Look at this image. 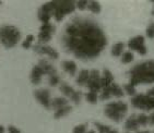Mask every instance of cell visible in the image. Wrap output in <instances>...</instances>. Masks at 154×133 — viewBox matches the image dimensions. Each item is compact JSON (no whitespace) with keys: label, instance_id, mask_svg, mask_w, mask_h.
<instances>
[{"label":"cell","instance_id":"35","mask_svg":"<svg viewBox=\"0 0 154 133\" xmlns=\"http://www.w3.org/2000/svg\"><path fill=\"white\" fill-rule=\"evenodd\" d=\"M8 132L9 133H21V131L18 128H15L14 125H9L8 127Z\"/></svg>","mask_w":154,"mask_h":133},{"label":"cell","instance_id":"5","mask_svg":"<svg viewBox=\"0 0 154 133\" xmlns=\"http://www.w3.org/2000/svg\"><path fill=\"white\" fill-rule=\"evenodd\" d=\"M54 9V18L57 22H61L66 15L75 11V1L72 0H55L51 1Z\"/></svg>","mask_w":154,"mask_h":133},{"label":"cell","instance_id":"30","mask_svg":"<svg viewBox=\"0 0 154 133\" xmlns=\"http://www.w3.org/2000/svg\"><path fill=\"white\" fill-rule=\"evenodd\" d=\"M34 39H35L34 35H33V34H29V35L25 37V39L22 41V47H23L24 49H30V48L32 47V44H33V41H34Z\"/></svg>","mask_w":154,"mask_h":133},{"label":"cell","instance_id":"16","mask_svg":"<svg viewBox=\"0 0 154 133\" xmlns=\"http://www.w3.org/2000/svg\"><path fill=\"white\" fill-rule=\"evenodd\" d=\"M112 83H114V75L108 69H104L103 73L101 74V87L102 89L109 86Z\"/></svg>","mask_w":154,"mask_h":133},{"label":"cell","instance_id":"8","mask_svg":"<svg viewBox=\"0 0 154 133\" xmlns=\"http://www.w3.org/2000/svg\"><path fill=\"white\" fill-rule=\"evenodd\" d=\"M59 91L62 93V95H63L66 98H70V101H73V104H75V105H79V104L81 103V99H82V92L75 91L72 86L69 85L68 83H66V82L60 83Z\"/></svg>","mask_w":154,"mask_h":133},{"label":"cell","instance_id":"31","mask_svg":"<svg viewBox=\"0 0 154 133\" xmlns=\"http://www.w3.org/2000/svg\"><path fill=\"white\" fill-rule=\"evenodd\" d=\"M94 127L96 128V130L98 131V133H109L110 130H112L109 125L103 124L101 122H94Z\"/></svg>","mask_w":154,"mask_h":133},{"label":"cell","instance_id":"3","mask_svg":"<svg viewBox=\"0 0 154 133\" xmlns=\"http://www.w3.org/2000/svg\"><path fill=\"white\" fill-rule=\"evenodd\" d=\"M21 32L13 25H1L0 26V43L5 48H13L21 41Z\"/></svg>","mask_w":154,"mask_h":133},{"label":"cell","instance_id":"1","mask_svg":"<svg viewBox=\"0 0 154 133\" xmlns=\"http://www.w3.org/2000/svg\"><path fill=\"white\" fill-rule=\"evenodd\" d=\"M60 44L68 53L81 60L97 58L108 44L101 25L89 18H74L67 23Z\"/></svg>","mask_w":154,"mask_h":133},{"label":"cell","instance_id":"39","mask_svg":"<svg viewBox=\"0 0 154 133\" xmlns=\"http://www.w3.org/2000/svg\"><path fill=\"white\" fill-rule=\"evenodd\" d=\"M109 133H118L116 130H110V132ZM127 133H129V132H127Z\"/></svg>","mask_w":154,"mask_h":133},{"label":"cell","instance_id":"25","mask_svg":"<svg viewBox=\"0 0 154 133\" xmlns=\"http://www.w3.org/2000/svg\"><path fill=\"white\" fill-rule=\"evenodd\" d=\"M134 53H132V51L128 50V51H125L122 55V57H120V62L124 63V65H129V63H131V62L134 61Z\"/></svg>","mask_w":154,"mask_h":133},{"label":"cell","instance_id":"10","mask_svg":"<svg viewBox=\"0 0 154 133\" xmlns=\"http://www.w3.org/2000/svg\"><path fill=\"white\" fill-rule=\"evenodd\" d=\"M86 87L89 89L90 92H95L98 93L102 91L101 87V73L96 69H92L90 70V77L89 81L86 83Z\"/></svg>","mask_w":154,"mask_h":133},{"label":"cell","instance_id":"2","mask_svg":"<svg viewBox=\"0 0 154 133\" xmlns=\"http://www.w3.org/2000/svg\"><path fill=\"white\" fill-rule=\"evenodd\" d=\"M128 74L130 77L129 84L134 86L154 83V60H145L137 63L129 70Z\"/></svg>","mask_w":154,"mask_h":133},{"label":"cell","instance_id":"6","mask_svg":"<svg viewBox=\"0 0 154 133\" xmlns=\"http://www.w3.org/2000/svg\"><path fill=\"white\" fill-rule=\"evenodd\" d=\"M131 106L140 110H153L154 109V98L146 94H137L131 97Z\"/></svg>","mask_w":154,"mask_h":133},{"label":"cell","instance_id":"40","mask_svg":"<svg viewBox=\"0 0 154 133\" xmlns=\"http://www.w3.org/2000/svg\"><path fill=\"white\" fill-rule=\"evenodd\" d=\"M86 133H95V131H93V130H91V131H88Z\"/></svg>","mask_w":154,"mask_h":133},{"label":"cell","instance_id":"27","mask_svg":"<svg viewBox=\"0 0 154 133\" xmlns=\"http://www.w3.org/2000/svg\"><path fill=\"white\" fill-rule=\"evenodd\" d=\"M137 121L139 127H146L149 124V116L145 113H139L137 115Z\"/></svg>","mask_w":154,"mask_h":133},{"label":"cell","instance_id":"11","mask_svg":"<svg viewBox=\"0 0 154 133\" xmlns=\"http://www.w3.org/2000/svg\"><path fill=\"white\" fill-rule=\"evenodd\" d=\"M34 97L46 109H51V91L47 89H39L34 92Z\"/></svg>","mask_w":154,"mask_h":133},{"label":"cell","instance_id":"23","mask_svg":"<svg viewBox=\"0 0 154 133\" xmlns=\"http://www.w3.org/2000/svg\"><path fill=\"white\" fill-rule=\"evenodd\" d=\"M55 32H56V26L54 24H51V22L42 24L41 27H39V33H44V34H48V35L53 36Z\"/></svg>","mask_w":154,"mask_h":133},{"label":"cell","instance_id":"26","mask_svg":"<svg viewBox=\"0 0 154 133\" xmlns=\"http://www.w3.org/2000/svg\"><path fill=\"white\" fill-rule=\"evenodd\" d=\"M61 83V80H60V77L58 75V73L53 74V75H49L48 77V84L51 86V87H56Z\"/></svg>","mask_w":154,"mask_h":133},{"label":"cell","instance_id":"7","mask_svg":"<svg viewBox=\"0 0 154 133\" xmlns=\"http://www.w3.org/2000/svg\"><path fill=\"white\" fill-rule=\"evenodd\" d=\"M125 96V92L122 89V86H119L117 83H112L109 86H107L105 89H102L101 96H100V99L101 101H108L112 97L116 98H122Z\"/></svg>","mask_w":154,"mask_h":133},{"label":"cell","instance_id":"42","mask_svg":"<svg viewBox=\"0 0 154 133\" xmlns=\"http://www.w3.org/2000/svg\"><path fill=\"white\" fill-rule=\"evenodd\" d=\"M1 3H2V2H1V1H0V5H1Z\"/></svg>","mask_w":154,"mask_h":133},{"label":"cell","instance_id":"14","mask_svg":"<svg viewBox=\"0 0 154 133\" xmlns=\"http://www.w3.org/2000/svg\"><path fill=\"white\" fill-rule=\"evenodd\" d=\"M43 75H45V73H44V71L42 70L41 67H39L38 65H34L32 68V71H31V74H30V80H31V82H32V84H34V85L41 84Z\"/></svg>","mask_w":154,"mask_h":133},{"label":"cell","instance_id":"32","mask_svg":"<svg viewBox=\"0 0 154 133\" xmlns=\"http://www.w3.org/2000/svg\"><path fill=\"white\" fill-rule=\"evenodd\" d=\"M88 132V124L86 123H81L78 124L73 128L72 133H86Z\"/></svg>","mask_w":154,"mask_h":133},{"label":"cell","instance_id":"34","mask_svg":"<svg viewBox=\"0 0 154 133\" xmlns=\"http://www.w3.org/2000/svg\"><path fill=\"white\" fill-rule=\"evenodd\" d=\"M86 7H88V1L86 0H80V1H75V8L81 11L86 9Z\"/></svg>","mask_w":154,"mask_h":133},{"label":"cell","instance_id":"13","mask_svg":"<svg viewBox=\"0 0 154 133\" xmlns=\"http://www.w3.org/2000/svg\"><path fill=\"white\" fill-rule=\"evenodd\" d=\"M33 50L35 51L36 53L42 55V56H47L49 57V59L57 60L59 58V53L55 49V48L48 46V45H35L33 47Z\"/></svg>","mask_w":154,"mask_h":133},{"label":"cell","instance_id":"29","mask_svg":"<svg viewBox=\"0 0 154 133\" xmlns=\"http://www.w3.org/2000/svg\"><path fill=\"white\" fill-rule=\"evenodd\" d=\"M122 89H124V92L126 93V94H128L129 96H131V97H134V96H136L137 95V89H136V86L131 85V84H125L124 86H122Z\"/></svg>","mask_w":154,"mask_h":133},{"label":"cell","instance_id":"15","mask_svg":"<svg viewBox=\"0 0 154 133\" xmlns=\"http://www.w3.org/2000/svg\"><path fill=\"white\" fill-rule=\"evenodd\" d=\"M61 67L66 73H68L70 77H74L78 71V65L73 60H65L61 62Z\"/></svg>","mask_w":154,"mask_h":133},{"label":"cell","instance_id":"37","mask_svg":"<svg viewBox=\"0 0 154 133\" xmlns=\"http://www.w3.org/2000/svg\"><path fill=\"white\" fill-rule=\"evenodd\" d=\"M146 95H149V96H151V97L154 98V87H152V89H150L146 92Z\"/></svg>","mask_w":154,"mask_h":133},{"label":"cell","instance_id":"38","mask_svg":"<svg viewBox=\"0 0 154 133\" xmlns=\"http://www.w3.org/2000/svg\"><path fill=\"white\" fill-rule=\"evenodd\" d=\"M136 133H154V131L153 132H151V131H146V130L145 131H137Z\"/></svg>","mask_w":154,"mask_h":133},{"label":"cell","instance_id":"28","mask_svg":"<svg viewBox=\"0 0 154 133\" xmlns=\"http://www.w3.org/2000/svg\"><path fill=\"white\" fill-rule=\"evenodd\" d=\"M85 99L88 103L90 104H92V105H95V104L97 103L98 101V95L97 93H95V92H88L85 94Z\"/></svg>","mask_w":154,"mask_h":133},{"label":"cell","instance_id":"17","mask_svg":"<svg viewBox=\"0 0 154 133\" xmlns=\"http://www.w3.org/2000/svg\"><path fill=\"white\" fill-rule=\"evenodd\" d=\"M38 65L42 68V70L44 71L45 75H48V77H49V75H53V74L57 73L56 68L51 65V62L47 61V60L41 59V60H39V62H38Z\"/></svg>","mask_w":154,"mask_h":133},{"label":"cell","instance_id":"24","mask_svg":"<svg viewBox=\"0 0 154 133\" xmlns=\"http://www.w3.org/2000/svg\"><path fill=\"white\" fill-rule=\"evenodd\" d=\"M86 9L89 10V11H91L92 13H94V14H98L102 11V6L98 1H88Z\"/></svg>","mask_w":154,"mask_h":133},{"label":"cell","instance_id":"21","mask_svg":"<svg viewBox=\"0 0 154 133\" xmlns=\"http://www.w3.org/2000/svg\"><path fill=\"white\" fill-rule=\"evenodd\" d=\"M125 53V43L122 41H118L112 46V49H110V55L113 57H122V55Z\"/></svg>","mask_w":154,"mask_h":133},{"label":"cell","instance_id":"18","mask_svg":"<svg viewBox=\"0 0 154 133\" xmlns=\"http://www.w3.org/2000/svg\"><path fill=\"white\" fill-rule=\"evenodd\" d=\"M139 124L137 121V115H131L125 122V130L127 132H130V131L137 132V131H139Z\"/></svg>","mask_w":154,"mask_h":133},{"label":"cell","instance_id":"22","mask_svg":"<svg viewBox=\"0 0 154 133\" xmlns=\"http://www.w3.org/2000/svg\"><path fill=\"white\" fill-rule=\"evenodd\" d=\"M71 110H72L71 105H67V106H65V107H61V108H59V109L55 110V113H54V118L57 119V120L63 118L65 116H67L68 113H71Z\"/></svg>","mask_w":154,"mask_h":133},{"label":"cell","instance_id":"36","mask_svg":"<svg viewBox=\"0 0 154 133\" xmlns=\"http://www.w3.org/2000/svg\"><path fill=\"white\" fill-rule=\"evenodd\" d=\"M149 124L154 125V113H152L151 115L149 116Z\"/></svg>","mask_w":154,"mask_h":133},{"label":"cell","instance_id":"12","mask_svg":"<svg viewBox=\"0 0 154 133\" xmlns=\"http://www.w3.org/2000/svg\"><path fill=\"white\" fill-rule=\"evenodd\" d=\"M54 17V9L51 1L46 2L44 5H42L41 8L37 11V18L42 22V24L44 23H49L51 19Z\"/></svg>","mask_w":154,"mask_h":133},{"label":"cell","instance_id":"33","mask_svg":"<svg viewBox=\"0 0 154 133\" xmlns=\"http://www.w3.org/2000/svg\"><path fill=\"white\" fill-rule=\"evenodd\" d=\"M145 35L150 39L154 38V22L149 23V25L146 26V30H145Z\"/></svg>","mask_w":154,"mask_h":133},{"label":"cell","instance_id":"20","mask_svg":"<svg viewBox=\"0 0 154 133\" xmlns=\"http://www.w3.org/2000/svg\"><path fill=\"white\" fill-rule=\"evenodd\" d=\"M69 105V101L68 98L66 97H55L51 99V109L56 110V109H59L61 107H65Z\"/></svg>","mask_w":154,"mask_h":133},{"label":"cell","instance_id":"19","mask_svg":"<svg viewBox=\"0 0 154 133\" xmlns=\"http://www.w3.org/2000/svg\"><path fill=\"white\" fill-rule=\"evenodd\" d=\"M90 77V70H86V69H83L79 72V74L77 75V79H75V83L77 85L79 86H85L88 81H89Z\"/></svg>","mask_w":154,"mask_h":133},{"label":"cell","instance_id":"41","mask_svg":"<svg viewBox=\"0 0 154 133\" xmlns=\"http://www.w3.org/2000/svg\"><path fill=\"white\" fill-rule=\"evenodd\" d=\"M151 13H152V15H153V17H154V8H153V9H152V12H151Z\"/></svg>","mask_w":154,"mask_h":133},{"label":"cell","instance_id":"4","mask_svg":"<svg viewBox=\"0 0 154 133\" xmlns=\"http://www.w3.org/2000/svg\"><path fill=\"white\" fill-rule=\"evenodd\" d=\"M128 113V105L124 101H110L104 108V115L114 122H120Z\"/></svg>","mask_w":154,"mask_h":133},{"label":"cell","instance_id":"9","mask_svg":"<svg viewBox=\"0 0 154 133\" xmlns=\"http://www.w3.org/2000/svg\"><path fill=\"white\" fill-rule=\"evenodd\" d=\"M128 48L131 50L137 51L140 56H145L148 53V49L145 46V38L142 35H137L132 38L129 39L127 44Z\"/></svg>","mask_w":154,"mask_h":133}]
</instances>
